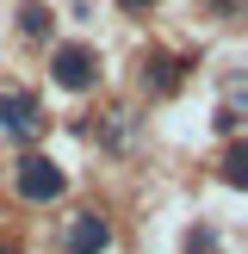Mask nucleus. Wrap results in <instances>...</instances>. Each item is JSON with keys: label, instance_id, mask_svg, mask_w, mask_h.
I'll return each mask as SVG.
<instances>
[{"label": "nucleus", "instance_id": "f257e3e1", "mask_svg": "<svg viewBox=\"0 0 248 254\" xmlns=\"http://www.w3.org/2000/svg\"><path fill=\"white\" fill-rule=\"evenodd\" d=\"M12 186H19L25 205H50V198H62V186H68V180H62V168H56L50 155H25L19 174H12Z\"/></svg>", "mask_w": 248, "mask_h": 254}, {"label": "nucleus", "instance_id": "f03ea898", "mask_svg": "<svg viewBox=\"0 0 248 254\" xmlns=\"http://www.w3.org/2000/svg\"><path fill=\"white\" fill-rule=\"evenodd\" d=\"M50 74H56V87H68V93H87L93 87V50L87 44H62V50H50Z\"/></svg>", "mask_w": 248, "mask_h": 254}, {"label": "nucleus", "instance_id": "7ed1b4c3", "mask_svg": "<svg viewBox=\"0 0 248 254\" xmlns=\"http://www.w3.org/2000/svg\"><path fill=\"white\" fill-rule=\"evenodd\" d=\"M62 248L68 254H106L112 248V223L99 217V211H81V217L68 223V236H62Z\"/></svg>", "mask_w": 248, "mask_h": 254}, {"label": "nucleus", "instance_id": "20e7f679", "mask_svg": "<svg viewBox=\"0 0 248 254\" xmlns=\"http://www.w3.org/2000/svg\"><path fill=\"white\" fill-rule=\"evenodd\" d=\"M0 130L6 136H37L44 130V112L31 93H0Z\"/></svg>", "mask_w": 248, "mask_h": 254}, {"label": "nucleus", "instance_id": "39448f33", "mask_svg": "<svg viewBox=\"0 0 248 254\" xmlns=\"http://www.w3.org/2000/svg\"><path fill=\"white\" fill-rule=\"evenodd\" d=\"M174 81H180V62H174V56H149V62H143V87H155V93H168Z\"/></svg>", "mask_w": 248, "mask_h": 254}, {"label": "nucleus", "instance_id": "423d86ee", "mask_svg": "<svg viewBox=\"0 0 248 254\" xmlns=\"http://www.w3.org/2000/svg\"><path fill=\"white\" fill-rule=\"evenodd\" d=\"M223 180H230V186L248 180V155H242V149H230V155H223Z\"/></svg>", "mask_w": 248, "mask_h": 254}, {"label": "nucleus", "instance_id": "0eeeda50", "mask_svg": "<svg viewBox=\"0 0 248 254\" xmlns=\"http://www.w3.org/2000/svg\"><path fill=\"white\" fill-rule=\"evenodd\" d=\"M25 31H31V37H44V31H50V25H44V6H25Z\"/></svg>", "mask_w": 248, "mask_h": 254}, {"label": "nucleus", "instance_id": "6e6552de", "mask_svg": "<svg viewBox=\"0 0 248 254\" xmlns=\"http://www.w3.org/2000/svg\"><path fill=\"white\" fill-rule=\"evenodd\" d=\"M124 6H130V12H149V6H155V0H124Z\"/></svg>", "mask_w": 248, "mask_h": 254}]
</instances>
